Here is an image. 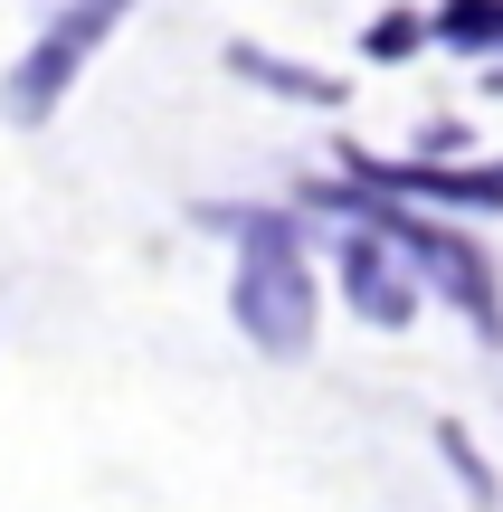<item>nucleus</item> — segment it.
<instances>
[{
    "label": "nucleus",
    "mask_w": 503,
    "mask_h": 512,
    "mask_svg": "<svg viewBox=\"0 0 503 512\" xmlns=\"http://www.w3.org/2000/svg\"><path fill=\"white\" fill-rule=\"evenodd\" d=\"M323 209H342V219H361L380 247L399 256L409 275H428L437 294H447L456 313H466L485 342H503V294H494V266H485V247L475 238H456V228H437V219H418V209H399V200H380V190H314Z\"/></svg>",
    "instance_id": "nucleus-2"
},
{
    "label": "nucleus",
    "mask_w": 503,
    "mask_h": 512,
    "mask_svg": "<svg viewBox=\"0 0 503 512\" xmlns=\"http://www.w3.org/2000/svg\"><path fill=\"white\" fill-rule=\"evenodd\" d=\"M228 67H238L247 86H266V95H295V105H342L333 76H304V67H285V57H266V48H228Z\"/></svg>",
    "instance_id": "nucleus-6"
},
{
    "label": "nucleus",
    "mask_w": 503,
    "mask_h": 512,
    "mask_svg": "<svg viewBox=\"0 0 503 512\" xmlns=\"http://www.w3.org/2000/svg\"><path fill=\"white\" fill-rule=\"evenodd\" d=\"M114 38V10H57L48 29L19 48L10 86H0V105H10V124H48L57 105H67V86L86 76V57Z\"/></svg>",
    "instance_id": "nucleus-3"
},
{
    "label": "nucleus",
    "mask_w": 503,
    "mask_h": 512,
    "mask_svg": "<svg viewBox=\"0 0 503 512\" xmlns=\"http://www.w3.org/2000/svg\"><path fill=\"white\" fill-rule=\"evenodd\" d=\"M333 275H342V294H352V313H361V323H380V332H399V323L418 313V275L399 266L371 228H352V238H342Z\"/></svg>",
    "instance_id": "nucleus-5"
},
{
    "label": "nucleus",
    "mask_w": 503,
    "mask_h": 512,
    "mask_svg": "<svg viewBox=\"0 0 503 512\" xmlns=\"http://www.w3.org/2000/svg\"><path fill=\"white\" fill-rule=\"evenodd\" d=\"M428 38H447V48H466V57H503V10H494V0L437 10V19H428Z\"/></svg>",
    "instance_id": "nucleus-7"
},
{
    "label": "nucleus",
    "mask_w": 503,
    "mask_h": 512,
    "mask_svg": "<svg viewBox=\"0 0 503 512\" xmlns=\"http://www.w3.org/2000/svg\"><path fill=\"white\" fill-rule=\"evenodd\" d=\"M418 38H428V19H409V10H399V19H371V29H361V48H371V57H409Z\"/></svg>",
    "instance_id": "nucleus-9"
},
{
    "label": "nucleus",
    "mask_w": 503,
    "mask_h": 512,
    "mask_svg": "<svg viewBox=\"0 0 503 512\" xmlns=\"http://www.w3.org/2000/svg\"><path fill=\"white\" fill-rule=\"evenodd\" d=\"M437 446H447V475L466 484L475 503H503V484H494V465H485V456H475V446H466V427H437Z\"/></svg>",
    "instance_id": "nucleus-8"
},
{
    "label": "nucleus",
    "mask_w": 503,
    "mask_h": 512,
    "mask_svg": "<svg viewBox=\"0 0 503 512\" xmlns=\"http://www.w3.org/2000/svg\"><path fill=\"white\" fill-rule=\"evenodd\" d=\"M209 228L238 238V275H228V323L266 351V361H304L314 351V266L295 247V219L285 209H209Z\"/></svg>",
    "instance_id": "nucleus-1"
},
{
    "label": "nucleus",
    "mask_w": 503,
    "mask_h": 512,
    "mask_svg": "<svg viewBox=\"0 0 503 512\" xmlns=\"http://www.w3.org/2000/svg\"><path fill=\"white\" fill-rule=\"evenodd\" d=\"M361 190L380 200H428V209H475V219H503V162H352Z\"/></svg>",
    "instance_id": "nucleus-4"
}]
</instances>
